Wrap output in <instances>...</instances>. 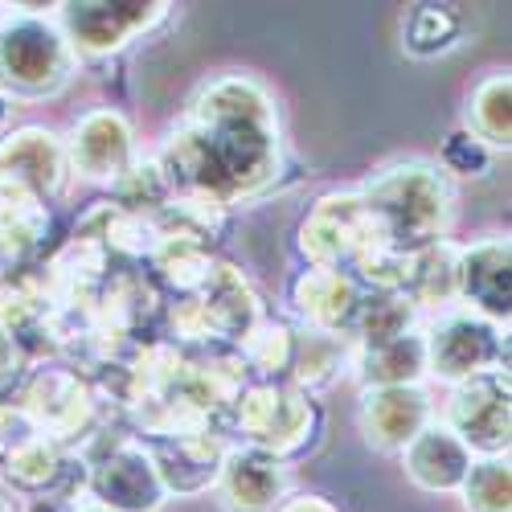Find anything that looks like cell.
I'll use <instances>...</instances> for the list:
<instances>
[{
    "mask_svg": "<svg viewBox=\"0 0 512 512\" xmlns=\"http://www.w3.org/2000/svg\"><path fill=\"white\" fill-rule=\"evenodd\" d=\"M259 316V295L250 291L246 275L218 263L193 295H181L168 308V328L185 345H213V340H242Z\"/></svg>",
    "mask_w": 512,
    "mask_h": 512,
    "instance_id": "cell-6",
    "label": "cell"
},
{
    "mask_svg": "<svg viewBox=\"0 0 512 512\" xmlns=\"http://www.w3.org/2000/svg\"><path fill=\"white\" fill-rule=\"evenodd\" d=\"M455 300L492 324H508L512 300V246L508 238H480L459 246L455 259Z\"/></svg>",
    "mask_w": 512,
    "mask_h": 512,
    "instance_id": "cell-12",
    "label": "cell"
},
{
    "mask_svg": "<svg viewBox=\"0 0 512 512\" xmlns=\"http://www.w3.org/2000/svg\"><path fill=\"white\" fill-rule=\"evenodd\" d=\"M467 132L488 152H508L512 144V78L508 70L488 74L467 99Z\"/></svg>",
    "mask_w": 512,
    "mask_h": 512,
    "instance_id": "cell-25",
    "label": "cell"
},
{
    "mask_svg": "<svg viewBox=\"0 0 512 512\" xmlns=\"http://www.w3.org/2000/svg\"><path fill=\"white\" fill-rule=\"evenodd\" d=\"M173 193L238 205L267 193L283 173L275 95L250 74L213 78L156 152Z\"/></svg>",
    "mask_w": 512,
    "mask_h": 512,
    "instance_id": "cell-1",
    "label": "cell"
},
{
    "mask_svg": "<svg viewBox=\"0 0 512 512\" xmlns=\"http://www.w3.org/2000/svg\"><path fill=\"white\" fill-rule=\"evenodd\" d=\"M0 168L9 177H17L25 189H33L41 201H58L70 185V156H66V140L54 127L41 123H25L0 140Z\"/></svg>",
    "mask_w": 512,
    "mask_h": 512,
    "instance_id": "cell-13",
    "label": "cell"
},
{
    "mask_svg": "<svg viewBox=\"0 0 512 512\" xmlns=\"http://www.w3.org/2000/svg\"><path fill=\"white\" fill-rule=\"evenodd\" d=\"M472 451H467L447 426L435 418L426 422L422 431L406 443L402 451V472L414 488L431 492V496H447V492H459L467 467H472Z\"/></svg>",
    "mask_w": 512,
    "mask_h": 512,
    "instance_id": "cell-19",
    "label": "cell"
},
{
    "mask_svg": "<svg viewBox=\"0 0 512 512\" xmlns=\"http://www.w3.org/2000/svg\"><path fill=\"white\" fill-rule=\"evenodd\" d=\"M173 197L177 193H173V185H168L164 168L156 164V156H148V160L136 156V164L111 185V205L136 213V218H156Z\"/></svg>",
    "mask_w": 512,
    "mask_h": 512,
    "instance_id": "cell-28",
    "label": "cell"
},
{
    "mask_svg": "<svg viewBox=\"0 0 512 512\" xmlns=\"http://www.w3.org/2000/svg\"><path fill=\"white\" fill-rule=\"evenodd\" d=\"M455 259H459V246L447 242V238L406 254L402 295L418 312L422 308H435V312L459 308V300H455Z\"/></svg>",
    "mask_w": 512,
    "mask_h": 512,
    "instance_id": "cell-23",
    "label": "cell"
},
{
    "mask_svg": "<svg viewBox=\"0 0 512 512\" xmlns=\"http://www.w3.org/2000/svg\"><path fill=\"white\" fill-rule=\"evenodd\" d=\"M275 512H336L324 496H287Z\"/></svg>",
    "mask_w": 512,
    "mask_h": 512,
    "instance_id": "cell-32",
    "label": "cell"
},
{
    "mask_svg": "<svg viewBox=\"0 0 512 512\" xmlns=\"http://www.w3.org/2000/svg\"><path fill=\"white\" fill-rule=\"evenodd\" d=\"M373 213L394 254H414L422 246H435L451 230L455 213V189L451 177L431 160H398L386 164L357 189Z\"/></svg>",
    "mask_w": 512,
    "mask_h": 512,
    "instance_id": "cell-2",
    "label": "cell"
},
{
    "mask_svg": "<svg viewBox=\"0 0 512 512\" xmlns=\"http://www.w3.org/2000/svg\"><path fill=\"white\" fill-rule=\"evenodd\" d=\"M353 373L361 377V390L418 386V381L426 377L422 328L390 340V345H377V349H353Z\"/></svg>",
    "mask_w": 512,
    "mask_h": 512,
    "instance_id": "cell-22",
    "label": "cell"
},
{
    "mask_svg": "<svg viewBox=\"0 0 512 512\" xmlns=\"http://www.w3.org/2000/svg\"><path fill=\"white\" fill-rule=\"evenodd\" d=\"M5 17H9V5H0V29H5Z\"/></svg>",
    "mask_w": 512,
    "mask_h": 512,
    "instance_id": "cell-35",
    "label": "cell"
},
{
    "mask_svg": "<svg viewBox=\"0 0 512 512\" xmlns=\"http://www.w3.org/2000/svg\"><path fill=\"white\" fill-rule=\"evenodd\" d=\"M291 349H295V324L271 316H259L238 340V357L246 373H259V381H287Z\"/></svg>",
    "mask_w": 512,
    "mask_h": 512,
    "instance_id": "cell-26",
    "label": "cell"
},
{
    "mask_svg": "<svg viewBox=\"0 0 512 512\" xmlns=\"http://www.w3.org/2000/svg\"><path fill=\"white\" fill-rule=\"evenodd\" d=\"M463 17L451 5H414L402 29V46L410 58H439L459 46Z\"/></svg>",
    "mask_w": 512,
    "mask_h": 512,
    "instance_id": "cell-27",
    "label": "cell"
},
{
    "mask_svg": "<svg viewBox=\"0 0 512 512\" xmlns=\"http://www.w3.org/2000/svg\"><path fill=\"white\" fill-rule=\"evenodd\" d=\"M173 5L164 0H136V5H107V0H82V5H54V21L70 41L74 58H111L132 41L148 37L160 21H168Z\"/></svg>",
    "mask_w": 512,
    "mask_h": 512,
    "instance_id": "cell-8",
    "label": "cell"
},
{
    "mask_svg": "<svg viewBox=\"0 0 512 512\" xmlns=\"http://www.w3.org/2000/svg\"><path fill=\"white\" fill-rule=\"evenodd\" d=\"M54 328H58V304L46 287V275H29V267L0 271V332L13 336L25 349L29 340L54 345Z\"/></svg>",
    "mask_w": 512,
    "mask_h": 512,
    "instance_id": "cell-18",
    "label": "cell"
},
{
    "mask_svg": "<svg viewBox=\"0 0 512 512\" xmlns=\"http://www.w3.org/2000/svg\"><path fill=\"white\" fill-rule=\"evenodd\" d=\"M156 476L168 496H201L218 484L222 459L230 443L218 431H197V435H168V439H148L144 443Z\"/></svg>",
    "mask_w": 512,
    "mask_h": 512,
    "instance_id": "cell-16",
    "label": "cell"
},
{
    "mask_svg": "<svg viewBox=\"0 0 512 512\" xmlns=\"http://www.w3.org/2000/svg\"><path fill=\"white\" fill-rule=\"evenodd\" d=\"M13 13L0 29V91L9 103H41L70 87L78 58L62 37L50 9L9 5Z\"/></svg>",
    "mask_w": 512,
    "mask_h": 512,
    "instance_id": "cell-3",
    "label": "cell"
},
{
    "mask_svg": "<svg viewBox=\"0 0 512 512\" xmlns=\"http://www.w3.org/2000/svg\"><path fill=\"white\" fill-rule=\"evenodd\" d=\"M74 512H111V508H103V504H95V500H78Z\"/></svg>",
    "mask_w": 512,
    "mask_h": 512,
    "instance_id": "cell-34",
    "label": "cell"
},
{
    "mask_svg": "<svg viewBox=\"0 0 512 512\" xmlns=\"http://www.w3.org/2000/svg\"><path fill=\"white\" fill-rule=\"evenodd\" d=\"M82 467H87V500L111 512H160L168 500L144 439L99 435Z\"/></svg>",
    "mask_w": 512,
    "mask_h": 512,
    "instance_id": "cell-7",
    "label": "cell"
},
{
    "mask_svg": "<svg viewBox=\"0 0 512 512\" xmlns=\"http://www.w3.org/2000/svg\"><path fill=\"white\" fill-rule=\"evenodd\" d=\"M459 500L467 512H512V463L508 455L472 459L459 484Z\"/></svg>",
    "mask_w": 512,
    "mask_h": 512,
    "instance_id": "cell-29",
    "label": "cell"
},
{
    "mask_svg": "<svg viewBox=\"0 0 512 512\" xmlns=\"http://www.w3.org/2000/svg\"><path fill=\"white\" fill-rule=\"evenodd\" d=\"M213 488L226 512H275L291 496V467L254 447H230Z\"/></svg>",
    "mask_w": 512,
    "mask_h": 512,
    "instance_id": "cell-15",
    "label": "cell"
},
{
    "mask_svg": "<svg viewBox=\"0 0 512 512\" xmlns=\"http://www.w3.org/2000/svg\"><path fill=\"white\" fill-rule=\"evenodd\" d=\"M426 373L459 386L484 373H508V324H492L467 308H447L422 328Z\"/></svg>",
    "mask_w": 512,
    "mask_h": 512,
    "instance_id": "cell-5",
    "label": "cell"
},
{
    "mask_svg": "<svg viewBox=\"0 0 512 512\" xmlns=\"http://www.w3.org/2000/svg\"><path fill=\"white\" fill-rule=\"evenodd\" d=\"M17 406L58 447L91 439L99 426V394L78 369H33L21 386Z\"/></svg>",
    "mask_w": 512,
    "mask_h": 512,
    "instance_id": "cell-9",
    "label": "cell"
},
{
    "mask_svg": "<svg viewBox=\"0 0 512 512\" xmlns=\"http://www.w3.org/2000/svg\"><path fill=\"white\" fill-rule=\"evenodd\" d=\"M345 369H353V345L345 336H328V332H312V328H295V349H291V365H287V381L295 390L316 394L328 390L332 381L345 377Z\"/></svg>",
    "mask_w": 512,
    "mask_h": 512,
    "instance_id": "cell-21",
    "label": "cell"
},
{
    "mask_svg": "<svg viewBox=\"0 0 512 512\" xmlns=\"http://www.w3.org/2000/svg\"><path fill=\"white\" fill-rule=\"evenodd\" d=\"M439 422L480 459L508 455V431H512L508 373H484V377L451 386V398Z\"/></svg>",
    "mask_w": 512,
    "mask_h": 512,
    "instance_id": "cell-10",
    "label": "cell"
},
{
    "mask_svg": "<svg viewBox=\"0 0 512 512\" xmlns=\"http://www.w3.org/2000/svg\"><path fill=\"white\" fill-rule=\"evenodd\" d=\"M414 328H418V308L402 291H365L357 320L349 328V345L353 349H377V345H390V340H398Z\"/></svg>",
    "mask_w": 512,
    "mask_h": 512,
    "instance_id": "cell-24",
    "label": "cell"
},
{
    "mask_svg": "<svg viewBox=\"0 0 512 512\" xmlns=\"http://www.w3.org/2000/svg\"><path fill=\"white\" fill-rule=\"evenodd\" d=\"M361 435L381 455H402L406 443L435 422V402L422 386H390V390H361L357 406Z\"/></svg>",
    "mask_w": 512,
    "mask_h": 512,
    "instance_id": "cell-14",
    "label": "cell"
},
{
    "mask_svg": "<svg viewBox=\"0 0 512 512\" xmlns=\"http://www.w3.org/2000/svg\"><path fill=\"white\" fill-rule=\"evenodd\" d=\"M74 504L78 500H66L58 492H41V496H25L17 504V512H74Z\"/></svg>",
    "mask_w": 512,
    "mask_h": 512,
    "instance_id": "cell-31",
    "label": "cell"
},
{
    "mask_svg": "<svg viewBox=\"0 0 512 512\" xmlns=\"http://www.w3.org/2000/svg\"><path fill=\"white\" fill-rule=\"evenodd\" d=\"M50 234V205L0 168V271L25 267Z\"/></svg>",
    "mask_w": 512,
    "mask_h": 512,
    "instance_id": "cell-20",
    "label": "cell"
},
{
    "mask_svg": "<svg viewBox=\"0 0 512 512\" xmlns=\"http://www.w3.org/2000/svg\"><path fill=\"white\" fill-rule=\"evenodd\" d=\"M66 156H70V173L74 177L111 189L127 168L136 164L132 123H127L123 111H115V107H95L70 127Z\"/></svg>",
    "mask_w": 512,
    "mask_h": 512,
    "instance_id": "cell-11",
    "label": "cell"
},
{
    "mask_svg": "<svg viewBox=\"0 0 512 512\" xmlns=\"http://www.w3.org/2000/svg\"><path fill=\"white\" fill-rule=\"evenodd\" d=\"M230 422L246 447L287 463V455H300L312 443L320 410L312 394L295 390L291 381H246L234 398Z\"/></svg>",
    "mask_w": 512,
    "mask_h": 512,
    "instance_id": "cell-4",
    "label": "cell"
},
{
    "mask_svg": "<svg viewBox=\"0 0 512 512\" xmlns=\"http://www.w3.org/2000/svg\"><path fill=\"white\" fill-rule=\"evenodd\" d=\"M361 300H365V287L353 275H340V271L308 267L291 283V308L300 316V324L312 332H328V336L349 340Z\"/></svg>",
    "mask_w": 512,
    "mask_h": 512,
    "instance_id": "cell-17",
    "label": "cell"
},
{
    "mask_svg": "<svg viewBox=\"0 0 512 512\" xmlns=\"http://www.w3.org/2000/svg\"><path fill=\"white\" fill-rule=\"evenodd\" d=\"M492 156L496 152H488L467 127H459V132L447 136V144L439 152V168L447 177H484L492 168Z\"/></svg>",
    "mask_w": 512,
    "mask_h": 512,
    "instance_id": "cell-30",
    "label": "cell"
},
{
    "mask_svg": "<svg viewBox=\"0 0 512 512\" xmlns=\"http://www.w3.org/2000/svg\"><path fill=\"white\" fill-rule=\"evenodd\" d=\"M9 115H13V103H9V95H5V91H0V132L9 127Z\"/></svg>",
    "mask_w": 512,
    "mask_h": 512,
    "instance_id": "cell-33",
    "label": "cell"
}]
</instances>
